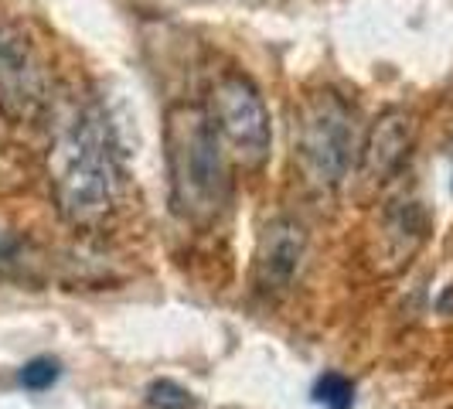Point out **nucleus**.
Instances as JSON below:
<instances>
[{"mask_svg": "<svg viewBox=\"0 0 453 409\" xmlns=\"http://www.w3.org/2000/svg\"><path fill=\"white\" fill-rule=\"evenodd\" d=\"M116 136L106 110H72L58 120L48 150L51 204L72 228H96L116 204Z\"/></svg>", "mask_w": 453, "mask_h": 409, "instance_id": "obj_1", "label": "nucleus"}, {"mask_svg": "<svg viewBox=\"0 0 453 409\" xmlns=\"http://www.w3.org/2000/svg\"><path fill=\"white\" fill-rule=\"evenodd\" d=\"M450 167H453V150H450Z\"/></svg>", "mask_w": 453, "mask_h": 409, "instance_id": "obj_12", "label": "nucleus"}, {"mask_svg": "<svg viewBox=\"0 0 453 409\" xmlns=\"http://www.w3.org/2000/svg\"><path fill=\"white\" fill-rule=\"evenodd\" d=\"M208 113L215 120L226 147L246 171H259L273 150V123L270 110L263 103L259 89L246 75L228 72L211 86Z\"/></svg>", "mask_w": 453, "mask_h": 409, "instance_id": "obj_4", "label": "nucleus"}, {"mask_svg": "<svg viewBox=\"0 0 453 409\" xmlns=\"http://www.w3.org/2000/svg\"><path fill=\"white\" fill-rule=\"evenodd\" d=\"M303 256H307V228L290 215L270 219L259 232V243L252 252L256 294L266 297V300L290 294V287L300 276V266H303Z\"/></svg>", "mask_w": 453, "mask_h": 409, "instance_id": "obj_6", "label": "nucleus"}, {"mask_svg": "<svg viewBox=\"0 0 453 409\" xmlns=\"http://www.w3.org/2000/svg\"><path fill=\"white\" fill-rule=\"evenodd\" d=\"M164 160L171 204L188 226L211 228L232 202V167L226 140L208 106L174 103L164 113Z\"/></svg>", "mask_w": 453, "mask_h": 409, "instance_id": "obj_2", "label": "nucleus"}, {"mask_svg": "<svg viewBox=\"0 0 453 409\" xmlns=\"http://www.w3.org/2000/svg\"><path fill=\"white\" fill-rule=\"evenodd\" d=\"M147 406L150 409H195V396L174 379H157L147 386Z\"/></svg>", "mask_w": 453, "mask_h": 409, "instance_id": "obj_10", "label": "nucleus"}, {"mask_svg": "<svg viewBox=\"0 0 453 409\" xmlns=\"http://www.w3.org/2000/svg\"><path fill=\"white\" fill-rule=\"evenodd\" d=\"M18 256H21V239L14 232L0 228V270H11L18 263Z\"/></svg>", "mask_w": 453, "mask_h": 409, "instance_id": "obj_11", "label": "nucleus"}, {"mask_svg": "<svg viewBox=\"0 0 453 409\" xmlns=\"http://www.w3.org/2000/svg\"><path fill=\"white\" fill-rule=\"evenodd\" d=\"M51 103V75L42 48L18 21L0 18V113L11 123H35Z\"/></svg>", "mask_w": 453, "mask_h": 409, "instance_id": "obj_5", "label": "nucleus"}, {"mask_svg": "<svg viewBox=\"0 0 453 409\" xmlns=\"http://www.w3.org/2000/svg\"><path fill=\"white\" fill-rule=\"evenodd\" d=\"M314 403L324 409H355V382L341 372H324L314 382Z\"/></svg>", "mask_w": 453, "mask_h": 409, "instance_id": "obj_8", "label": "nucleus"}, {"mask_svg": "<svg viewBox=\"0 0 453 409\" xmlns=\"http://www.w3.org/2000/svg\"><path fill=\"white\" fill-rule=\"evenodd\" d=\"M58 379H62V365H58V359H51V355H35L18 372V382L27 392H48Z\"/></svg>", "mask_w": 453, "mask_h": 409, "instance_id": "obj_9", "label": "nucleus"}, {"mask_svg": "<svg viewBox=\"0 0 453 409\" xmlns=\"http://www.w3.org/2000/svg\"><path fill=\"white\" fill-rule=\"evenodd\" d=\"M412 140H416V123H412V116L406 110H388V113L379 116L372 123L368 136L362 140V154H358L365 181H392L409 160Z\"/></svg>", "mask_w": 453, "mask_h": 409, "instance_id": "obj_7", "label": "nucleus"}, {"mask_svg": "<svg viewBox=\"0 0 453 409\" xmlns=\"http://www.w3.org/2000/svg\"><path fill=\"white\" fill-rule=\"evenodd\" d=\"M358 154L362 134L355 110L331 89L307 96L296 113V160L303 178L324 191H334L351 174Z\"/></svg>", "mask_w": 453, "mask_h": 409, "instance_id": "obj_3", "label": "nucleus"}]
</instances>
